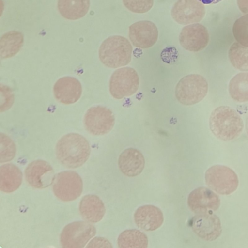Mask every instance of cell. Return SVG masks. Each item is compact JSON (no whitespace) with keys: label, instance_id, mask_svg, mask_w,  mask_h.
<instances>
[{"label":"cell","instance_id":"cell-1","mask_svg":"<svg viewBox=\"0 0 248 248\" xmlns=\"http://www.w3.org/2000/svg\"><path fill=\"white\" fill-rule=\"evenodd\" d=\"M90 151L87 140L83 136L75 133L62 136L56 147L58 160L69 168H76L82 165L88 159Z\"/></svg>","mask_w":248,"mask_h":248},{"label":"cell","instance_id":"cell-19","mask_svg":"<svg viewBox=\"0 0 248 248\" xmlns=\"http://www.w3.org/2000/svg\"><path fill=\"white\" fill-rule=\"evenodd\" d=\"M79 212L82 218L90 223H96L103 217L105 207L102 201L95 195L84 196L80 201Z\"/></svg>","mask_w":248,"mask_h":248},{"label":"cell","instance_id":"cell-27","mask_svg":"<svg viewBox=\"0 0 248 248\" xmlns=\"http://www.w3.org/2000/svg\"><path fill=\"white\" fill-rule=\"evenodd\" d=\"M16 147L13 140L4 134H0V161L1 163L11 160L15 157Z\"/></svg>","mask_w":248,"mask_h":248},{"label":"cell","instance_id":"cell-5","mask_svg":"<svg viewBox=\"0 0 248 248\" xmlns=\"http://www.w3.org/2000/svg\"><path fill=\"white\" fill-rule=\"evenodd\" d=\"M206 185L220 195H229L237 188L239 181L236 173L230 168L220 165L209 168L205 173Z\"/></svg>","mask_w":248,"mask_h":248},{"label":"cell","instance_id":"cell-8","mask_svg":"<svg viewBox=\"0 0 248 248\" xmlns=\"http://www.w3.org/2000/svg\"><path fill=\"white\" fill-rule=\"evenodd\" d=\"M96 234L95 227L88 221H76L63 229L60 243L65 248H82Z\"/></svg>","mask_w":248,"mask_h":248},{"label":"cell","instance_id":"cell-31","mask_svg":"<svg viewBox=\"0 0 248 248\" xmlns=\"http://www.w3.org/2000/svg\"><path fill=\"white\" fill-rule=\"evenodd\" d=\"M203 4H212L218 3L222 0H198Z\"/></svg>","mask_w":248,"mask_h":248},{"label":"cell","instance_id":"cell-13","mask_svg":"<svg viewBox=\"0 0 248 248\" xmlns=\"http://www.w3.org/2000/svg\"><path fill=\"white\" fill-rule=\"evenodd\" d=\"M190 226L199 237L206 241L216 240L222 232L220 220L213 213L196 214L190 221Z\"/></svg>","mask_w":248,"mask_h":248},{"label":"cell","instance_id":"cell-28","mask_svg":"<svg viewBox=\"0 0 248 248\" xmlns=\"http://www.w3.org/2000/svg\"><path fill=\"white\" fill-rule=\"evenodd\" d=\"M125 7L135 13L143 14L153 7L154 0H122Z\"/></svg>","mask_w":248,"mask_h":248},{"label":"cell","instance_id":"cell-24","mask_svg":"<svg viewBox=\"0 0 248 248\" xmlns=\"http://www.w3.org/2000/svg\"><path fill=\"white\" fill-rule=\"evenodd\" d=\"M229 92L234 100L239 102L248 101V72L234 76L230 81Z\"/></svg>","mask_w":248,"mask_h":248},{"label":"cell","instance_id":"cell-20","mask_svg":"<svg viewBox=\"0 0 248 248\" xmlns=\"http://www.w3.org/2000/svg\"><path fill=\"white\" fill-rule=\"evenodd\" d=\"M22 180L20 170L12 164H5L0 167V189L10 193L20 186Z\"/></svg>","mask_w":248,"mask_h":248},{"label":"cell","instance_id":"cell-30","mask_svg":"<svg viewBox=\"0 0 248 248\" xmlns=\"http://www.w3.org/2000/svg\"><path fill=\"white\" fill-rule=\"evenodd\" d=\"M237 3L243 13L248 14V0H237Z\"/></svg>","mask_w":248,"mask_h":248},{"label":"cell","instance_id":"cell-6","mask_svg":"<svg viewBox=\"0 0 248 248\" xmlns=\"http://www.w3.org/2000/svg\"><path fill=\"white\" fill-rule=\"evenodd\" d=\"M140 79L136 71L129 67L116 70L111 76L109 90L112 97L121 99L134 94L138 90Z\"/></svg>","mask_w":248,"mask_h":248},{"label":"cell","instance_id":"cell-21","mask_svg":"<svg viewBox=\"0 0 248 248\" xmlns=\"http://www.w3.org/2000/svg\"><path fill=\"white\" fill-rule=\"evenodd\" d=\"M90 7V0H58V8L61 15L69 20L83 17Z\"/></svg>","mask_w":248,"mask_h":248},{"label":"cell","instance_id":"cell-15","mask_svg":"<svg viewBox=\"0 0 248 248\" xmlns=\"http://www.w3.org/2000/svg\"><path fill=\"white\" fill-rule=\"evenodd\" d=\"M27 182L32 187L44 188L52 185L54 177L51 165L43 160H36L30 163L25 170Z\"/></svg>","mask_w":248,"mask_h":248},{"label":"cell","instance_id":"cell-4","mask_svg":"<svg viewBox=\"0 0 248 248\" xmlns=\"http://www.w3.org/2000/svg\"><path fill=\"white\" fill-rule=\"evenodd\" d=\"M208 83L202 75L189 74L183 77L175 88V96L182 104L189 106L197 104L206 95Z\"/></svg>","mask_w":248,"mask_h":248},{"label":"cell","instance_id":"cell-14","mask_svg":"<svg viewBox=\"0 0 248 248\" xmlns=\"http://www.w3.org/2000/svg\"><path fill=\"white\" fill-rule=\"evenodd\" d=\"M158 36V29L152 22H136L129 28L128 37L132 44L140 48H148L154 45Z\"/></svg>","mask_w":248,"mask_h":248},{"label":"cell","instance_id":"cell-2","mask_svg":"<svg viewBox=\"0 0 248 248\" xmlns=\"http://www.w3.org/2000/svg\"><path fill=\"white\" fill-rule=\"evenodd\" d=\"M209 127L217 138L228 141L240 135L244 124L241 117L234 109L222 106L217 107L211 113Z\"/></svg>","mask_w":248,"mask_h":248},{"label":"cell","instance_id":"cell-18","mask_svg":"<svg viewBox=\"0 0 248 248\" xmlns=\"http://www.w3.org/2000/svg\"><path fill=\"white\" fill-rule=\"evenodd\" d=\"M143 154L138 149L129 148L120 155L118 165L121 171L125 176L133 177L140 175L145 166Z\"/></svg>","mask_w":248,"mask_h":248},{"label":"cell","instance_id":"cell-7","mask_svg":"<svg viewBox=\"0 0 248 248\" xmlns=\"http://www.w3.org/2000/svg\"><path fill=\"white\" fill-rule=\"evenodd\" d=\"M52 185L55 195L64 202L76 199L82 192V179L78 173L72 170L64 171L56 174Z\"/></svg>","mask_w":248,"mask_h":248},{"label":"cell","instance_id":"cell-23","mask_svg":"<svg viewBox=\"0 0 248 248\" xmlns=\"http://www.w3.org/2000/svg\"><path fill=\"white\" fill-rule=\"evenodd\" d=\"M120 248H146L148 245L147 235L138 229H128L122 232L117 239Z\"/></svg>","mask_w":248,"mask_h":248},{"label":"cell","instance_id":"cell-25","mask_svg":"<svg viewBox=\"0 0 248 248\" xmlns=\"http://www.w3.org/2000/svg\"><path fill=\"white\" fill-rule=\"evenodd\" d=\"M228 56L232 66L242 71H248V47L234 42L230 47Z\"/></svg>","mask_w":248,"mask_h":248},{"label":"cell","instance_id":"cell-22","mask_svg":"<svg viewBox=\"0 0 248 248\" xmlns=\"http://www.w3.org/2000/svg\"><path fill=\"white\" fill-rule=\"evenodd\" d=\"M24 42L20 32L12 31L3 34L0 40V56L1 59L14 56L20 50Z\"/></svg>","mask_w":248,"mask_h":248},{"label":"cell","instance_id":"cell-11","mask_svg":"<svg viewBox=\"0 0 248 248\" xmlns=\"http://www.w3.org/2000/svg\"><path fill=\"white\" fill-rule=\"evenodd\" d=\"M187 204L195 214L213 213L219 207L220 200L212 190L205 187H199L189 193Z\"/></svg>","mask_w":248,"mask_h":248},{"label":"cell","instance_id":"cell-16","mask_svg":"<svg viewBox=\"0 0 248 248\" xmlns=\"http://www.w3.org/2000/svg\"><path fill=\"white\" fill-rule=\"evenodd\" d=\"M82 91V86L79 81L71 77L59 78L53 87L56 99L60 103L67 105L78 101L81 97Z\"/></svg>","mask_w":248,"mask_h":248},{"label":"cell","instance_id":"cell-9","mask_svg":"<svg viewBox=\"0 0 248 248\" xmlns=\"http://www.w3.org/2000/svg\"><path fill=\"white\" fill-rule=\"evenodd\" d=\"M84 124L86 130L94 135H103L109 132L115 124V117L108 108L97 106L90 108L85 113Z\"/></svg>","mask_w":248,"mask_h":248},{"label":"cell","instance_id":"cell-26","mask_svg":"<svg viewBox=\"0 0 248 248\" xmlns=\"http://www.w3.org/2000/svg\"><path fill=\"white\" fill-rule=\"evenodd\" d=\"M232 33L238 43L248 47V14L242 16L235 21Z\"/></svg>","mask_w":248,"mask_h":248},{"label":"cell","instance_id":"cell-10","mask_svg":"<svg viewBox=\"0 0 248 248\" xmlns=\"http://www.w3.org/2000/svg\"><path fill=\"white\" fill-rule=\"evenodd\" d=\"M205 14L204 5L198 0H178L171 10L173 19L183 25L201 21Z\"/></svg>","mask_w":248,"mask_h":248},{"label":"cell","instance_id":"cell-17","mask_svg":"<svg viewBox=\"0 0 248 248\" xmlns=\"http://www.w3.org/2000/svg\"><path fill=\"white\" fill-rule=\"evenodd\" d=\"M137 226L144 231H153L161 226L164 222L163 212L158 207L150 204L138 208L134 214Z\"/></svg>","mask_w":248,"mask_h":248},{"label":"cell","instance_id":"cell-32","mask_svg":"<svg viewBox=\"0 0 248 248\" xmlns=\"http://www.w3.org/2000/svg\"><path fill=\"white\" fill-rule=\"evenodd\" d=\"M246 131H247V134H248V118H247V119L246 120Z\"/></svg>","mask_w":248,"mask_h":248},{"label":"cell","instance_id":"cell-3","mask_svg":"<svg viewBox=\"0 0 248 248\" xmlns=\"http://www.w3.org/2000/svg\"><path fill=\"white\" fill-rule=\"evenodd\" d=\"M132 46L126 38L113 35L106 39L99 50V57L107 67L115 68L124 66L131 61Z\"/></svg>","mask_w":248,"mask_h":248},{"label":"cell","instance_id":"cell-12","mask_svg":"<svg viewBox=\"0 0 248 248\" xmlns=\"http://www.w3.org/2000/svg\"><path fill=\"white\" fill-rule=\"evenodd\" d=\"M179 39L184 48L190 51L198 52L207 46L209 35L204 26L200 23H194L183 28Z\"/></svg>","mask_w":248,"mask_h":248},{"label":"cell","instance_id":"cell-29","mask_svg":"<svg viewBox=\"0 0 248 248\" xmlns=\"http://www.w3.org/2000/svg\"><path fill=\"white\" fill-rule=\"evenodd\" d=\"M86 247L112 248V246L107 239L102 237H96L92 239Z\"/></svg>","mask_w":248,"mask_h":248}]
</instances>
